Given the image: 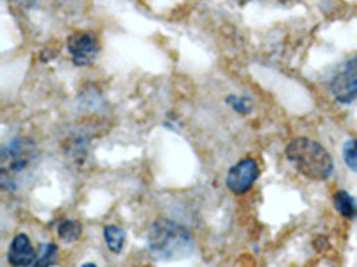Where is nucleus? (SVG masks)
<instances>
[{"label": "nucleus", "instance_id": "obj_11", "mask_svg": "<svg viewBox=\"0 0 357 267\" xmlns=\"http://www.w3.org/2000/svg\"><path fill=\"white\" fill-rule=\"evenodd\" d=\"M57 262V246L52 243L41 244V250L38 253L36 266H54Z\"/></svg>", "mask_w": 357, "mask_h": 267}, {"label": "nucleus", "instance_id": "obj_10", "mask_svg": "<svg viewBox=\"0 0 357 267\" xmlns=\"http://www.w3.org/2000/svg\"><path fill=\"white\" fill-rule=\"evenodd\" d=\"M81 234H82L81 222L75 221V219H65V221H61L59 225H57V235H59V239L66 244L79 241Z\"/></svg>", "mask_w": 357, "mask_h": 267}, {"label": "nucleus", "instance_id": "obj_8", "mask_svg": "<svg viewBox=\"0 0 357 267\" xmlns=\"http://www.w3.org/2000/svg\"><path fill=\"white\" fill-rule=\"evenodd\" d=\"M333 202L334 209H336L340 216H343L345 219L357 218V200L350 193H347V191H336Z\"/></svg>", "mask_w": 357, "mask_h": 267}, {"label": "nucleus", "instance_id": "obj_7", "mask_svg": "<svg viewBox=\"0 0 357 267\" xmlns=\"http://www.w3.org/2000/svg\"><path fill=\"white\" fill-rule=\"evenodd\" d=\"M38 251H34L33 243L25 234L15 235V239L11 241V246L8 251V262L11 266H36Z\"/></svg>", "mask_w": 357, "mask_h": 267}, {"label": "nucleus", "instance_id": "obj_5", "mask_svg": "<svg viewBox=\"0 0 357 267\" xmlns=\"http://www.w3.org/2000/svg\"><path fill=\"white\" fill-rule=\"evenodd\" d=\"M257 178H259V164H257L256 159L247 157L241 159L240 162H236L234 166L229 170L225 186H227L232 195L243 196L254 187Z\"/></svg>", "mask_w": 357, "mask_h": 267}, {"label": "nucleus", "instance_id": "obj_12", "mask_svg": "<svg viewBox=\"0 0 357 267\" xmlns=\"http://www.w3.org/2000/svg\"><path fill=\"white\" fill-rule=\"evenodd\" d=\"M343 161L350 171L357 173V139H349L343 145Z\"/></svg>", "mask_w": 357, "mask_h": 267}, {"label": "nucleus", "instance_id": "obj_6", "mask_svg": "<svg viewBox=\"0 0 357 267\" xmlns=\"http://www.w3.org/2000/svg\"><path fill=\"white\" fill-rule=\"evenodd\" d=\"M68 52L75 66H89L93 65L100 52V44H98L97 36L93 33H73L68 38Z\"/></svg>", "mask_w": 357, "mask_h": 267}, {"label": "nucleus", "instance_id": "obj_9", "mask_svg": "<svg viewBox=\"0 0 357 267\" xmlns=\"http://www.w3.org/2000/svg\"><path fill=\"white\" fill-rule=\"evenodd\" d=\"M104 241H106L107 250L118 255V253H122L123 246H126V232L116 225H109L104 228Z\"/></svg>", "mask_w": 357, "mask_h": 267}, {"label": "nucleus", "instance_id": "obj_13", "mask_svg": "<svg viewBox=\"0 0 357 267\" xmlns=\"http://www.w3.org/2000/svg\"><path fill=\"white\" fill-rule=\"evenodd\" d=\"M227 104L240 114H248L252 111L250 102H248L247 97H238V95H229Z\"/></svg>", "mask_w": 357, "mask_h": 267}, {"label": "nucleus", "instance_id": "obj_3", "mask_svg": "<svg viewBox=\"0 0 357 267\" xmlns=\"http://www.w3.org/2000/svg\"><path fill=\"white\" fill-rule=\"evenodd\" d=\"M36 159V148L24 138H15L2 148L0 180L2 189H17L18 178L29 171Z\"/></svg>", "mask_w": 357, "mask_h": 267}, {"label": "nucleus", "instance_id": "obj_4", "mask_svg": "<svg viewBox=\"0 0 357 267\" xmlns=\"http://www.w3.org/2000/svg\"><path fill=\"white\" fill-rule=\"evenodd\" d=\"M331 95L343 106L357 104V56L337 66L329 81Z\"/></svg>", "mask_w": 357, "mask_h": 267}, {"label": "nucleus", "instance_id": "obj_2", "mask_svg": "<svg viewBox=\"0 0 357 267\" xmlns=\"http://www.w3.org/2000/svg\"><path fill=\"white\" fill-rule=\"evenodd\" d=\"M286 159L301 175L312 182H325L334 173V159L318 141L295 138L286 146Z\"/></svg>", "mask_w": 357, "mask_h": 267}, {"label": "nucleus", "instance_id": "obj_1", "mask_svg": "<svg viewBox=\"0 0 357 267\" xmlns=\"http://www.w3.org/2000/svg\"><path fill=\"white\" fill-rule=\"evenodd\" d=\"M149 250L158 260H183L193 255L195 239L183 225L170 219H158L149 232Z\"/></svg>", "mask_w": 357, "mask_h": 267}]
</instances>
